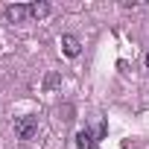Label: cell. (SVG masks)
<instances>
[{"instance_id":"obj_1","label":"cell","mask_w":149,"mask_h":149,"mask_svg":"<svg viewBox=\"0 0 149 149\" xmlns=\"http://www.w3.org/2000/svg\"><path fill=\"white\" fill-rule=\"evenodd\" d=\"M15 134H18V140H32L38 134V117H32V114L15 117Z\"/></svg>"},{"instance_id":"obj_2","label":"cell","mask_w":149,"mask_h":149,"mask_svg":"<svg viewBox=\"0 0 149 149\" xmlns=\"http://www.w3.org/2000/svg\"><path fill=\"white\" fill-rule=\"evenodd\" d=\"M6 18H9L12 24H24V21L29 18V6H24V3H12V6H6Z\"/></svg>"},{"instance_id":"obj_3","label":"cell","mask_w":149,"mask_h":149,"mask_svg":"<svg viewBox=\"0 0 149 149\" xmlns=\"http://www.w3.org/2000/svg\"><path fill=\"white\" fill-rule=\"evenodd\" d=\"M79 47H82V44H79L76 35H70V32L61 35V50H64V56H70V58H73V56H79Z\"/></svg>"},{"instance_id":"obj_4","label":"cell","mask_w":149,"mask_h":149,"mask_svg":"<svg viewBox=\"0 0 149 149\" xmlns=\"http://www.w3.org/2000/svg\"><path fill=\"white\" fill-rule=\"evenodd\" d=\"M50 12H53V6H50V3H44V0H35V3H29V18H35V21L47 18Z\"/></svg>"},{"instance_id":"obj_5","label":"cell","mask_w":149,"mask_h":149,"mask_svg":"<svg viewBox=\"0 0 149 149\" xmlns=\"http://www.w3.org/2000/svg\"><path fill=\"white\" fill-rule=\"evenodd\" d=\"M76 146H79V149H94L97 140H94V134H91L88 129H82V132L76 134Z\"/></svg>"},{"instance_id":"obj_6","label":"cell","mask_w":149,"mask_h":149,"mask_svg":"<svg viewBox=\"0 0 149 149\" xmlns=\"http://www.w3.org/2000/svg\"><path fill=\"white\" fill-rule=\"evenodd\" d=\"M61 85V76H58V73L53 70V73H47V79H44V91H56Z\"/></svg>"},{"instance_id":"obj_7","label":"cell","mask_w":149,"mask_h":149,"mask_svg":"<svg viewBox=\"0 0 149 149\" xmlns=\"http://www.w3.org/2000/svg\"><path fill=\"white\" fill-rule=\"evenodd\" d=\"M146 70H149V50H146Z\"/></svg>"}]
</instances>
